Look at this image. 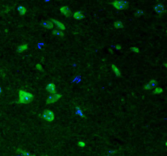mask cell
Returning <instances> with one entry per match:
<instances>
[{
	"mask_svg": "<svg viewBox=\"0 0 167 156\" xmlns=\"http://www.w3.org/2000/svg\"><path fill=\"white\" fill-rule=\"evenodd\" d=\"M19 99L17 103L20 104H27L32 102L34 99V95L32 93H29L27 91L20 90L19 91Z\"/></svg>",
	"mask_w": 167,
	"mask_h": 156,
	"instance_id": "1",
	"label": "cell"
},
{
	"mask_svg": "<svg viewBox=\"0 0 167 156\" xmlns=\"http://www.w3.org/2000/svg\"><path fill=\"white\" fill-rule=\"evenodd\" d=\"M116 9L125 10L129 7V2L127 1H113L111 2Z\"/></svg>",
	"mask_w": 167,
	"mask_h": 156,
	"instance_id": "2",
	"label": "cell"
},
{
	"mask_svg": "<svg viewBox=\"0 0 167 156\" xmlns=\"http://www.w3.org/2000/svg\"><path fill=\"white\" fill-rule=\"evenodd\" d=\"M42 118L48 122L53 121L55 119V113L51 110H46L42 113Z\"/></svg>",
	"mask_w": 167,
	"mask_h": 156,
	"instance_id": "3",
	"label": "cell"
},
{
	"mask_svg": "<svg viewBox=\"0 0 167 156\" xmlns=\"http://www.w3.org/2000/svg\"><path fill=\"white\" fill-rule=\"evenodd\" d=\"M62 97V94L61 93H54V94H51L46 99V103L47 104H51V103H54L57 102L58 100H60Z\"/></svg>",
	"mask_w": 167,
	"mask_h": 156,
	"instance_id": "4",
	"label": "cell"
},
{
	"mask_svg": "<svg viewBox=\"0 0 167 156\" xmlns=\"http://www.w3.org/2000/svg\"><path fill=\"white\" fill-rule=\"evenodd\" d=\"M156 86H157V82H156L155 80H151L149 83H147L144 86V90H150V89H153Z\"/></svg>",
	"mask_w": 167,
	"mask_h": 156,
	"instance_id": "5",
	"label": "cell"
},
{
	"mask_svg": "<svg viewBox=\"0 0 167 156\" xmlns=\"http://www.w3.org/2000/svg\"><path fill=\"white\" fill-rule=\"evenodd\" d=\"M46 91L50 93L51 94H54V93H56V85L54 84V83H49L46 87Z\"/></svg>",
	"mask_w": 167,
	"mask_h": 156,
	"instance_id": "6",
	"label": "cell"
},
{
	"mask_svg": "<svg viewBox=\"0 0 167 156\" xmlns=\"http://www.w3.org/2000/svg\"><path fill=\"white\" fill-rule=\"evenodd\" d=\"M51 22L53 23V25H55L57 26L59 29H61V31L65 30V29L66 28H65V25H64L63 23H61V21H57V20H56V19H52V20H51Z\"/></svg>",
	"mask_w": 167,
	"mask_h": 156,
	"instance_id": "7",
	"label": "cell"
},
{
	"mask_svg": "<svg viewBox=\"0 0 167 156\" xmlns=\"http://www.w3.org/2000/svg\"><path fill=\"white\" fill-rule=\"evenodd\" d=\"M60 11H61V12L63 15H65V17H70V15H71V10H70L67 6H63V7H61Z\"/></svg>",
	"mask_w": 167,
	"mask_h": 156,
	"instance_id": "8",
	"label": "cell"
},
{
	"mask_svg": "<svg viewBox=\"0 0 167 156\" xmlns=\"http://www.w3.org/2000/svg\"><path fill=\"white\" fill-rule=\"evenodd\" d=\"M154 10L156 11V12H157L158 14H162L163 12H165V7H164V5L157 4V6H155Z\"/></svg>",
	"mask_w": 167,
	"mask_h": 156,
	"instance_id": "9",
	"label": "cell"
},
{
	"mask_svg": "<svg viewBox=\"0 0 167 156\" xmlns=\"http://www.w3.org/2000/svg\"><path fill=\"white\" fill-rule=\"evenodd\" d=\"M42 25L46 29H52L54 27L53 23L51 21H43L42 23Z\"/></svg>",
	"mask_w": 167,
	"mask_h": 156,
	"instance_id": "10",
	"label": "cell"
},
{
	"mask_svg": "<svg viewBox=\"0 0 167 156\" xmlns=\"http://www.w3.org/2000/svg\"><path fill=\"white\" fill-rule=\"evenodd\" d=\"M16 152L20 153L22 156H35V154H30V153H29V152L26 151V150H23L21 149H17L16 150Z\"/></svg>",
	"mask_w": 167,
	"mask_h": 156,
	"instance_id": "11",
	"label": "cell"
},
{
	"mask_svg": "<svg viewBox=\"0 0 167 156\" xmlns=\"http://www.w3.org/2000/svg\"><path fill=\"white\" fill-rule=\"evenodd\" d=\"M112 69H113V72H114V74L116 75L117 77H120V76H121V72H120L119 68H117L116 65L112 64Z\"/></svg>",
	"mask_w": 167,
	"mask_h": 156,
	"instance_id": "12",
	"label": "cell"
},
{
	"mask_svg": "<svg viewBox=\"0 0 167 156\" xmlns=\"http://www.w3.org/2000/svg\"><path fill=\"white\" fill-rule=\"evenodd\" d=\"M73 16H74V18L76 19V20H81V19H82L84 17L82 12H79V11L78 12H75Z\"/></svg>",
	"mask_w": 167,
	"mask_h": 156,
	"instance_id": "13",
	"label": "cell"
},
{
	"mask_svg": "<svg viewBox=\"0 0 167 156\" xmlns=\"http://www.w3.org/2000/svg\"><path fill=\"white\" fill-rule=\"evenodd\" d=\"M28 44H22L21 45V46H19L18 48H17V51H18L19 52L26 51L28 50Z\"/></svg>",
	"mask_w": 167,
	"mask_h": 156,
	"instance_id": "14",
	"label": "cell"
},
{
	"mask_svg": "<svg viewBox=\"0 0 167 156\" xmlns=\"http://www.w3.org/2000/svg\"><path fill=\"white\" fill-rule=\"evenodd\" d=\"M17 11H18L20 15H21V16L26 15V12H27V10H26V7H23V6H19V7H17Z\"/></svg>",
	"mask_w": 167,
	"mask_h": 156,
	"instance_id": "15",
	"label": "cell"
},
{
	"mask_svg": "<svg viewBox=\"0 0 167 156\" xmlns=\"http://www.w3.org/2000/svg\"><path fill=\"white\" fill-rule=\"evenodd\" d=\"M113 25H114V28H116V29H122L123 27H124L123 23L120 21H116V22L113 24Z\"/></svg>",
	"mask_w": 167,
	"mask_h": 156,
	"instance_id": "16",
	"label": "cell"
},
{
	"mask_svg": "<svg viewBox=\"0 0 167 156\" xmlns=\"http://www.w3.org/2000/svg\"><path fill=\"white\" fill-rule=\"evenodd\" d=\"M163 92V89L161 88V87H157V88L154 89V90H153V93L154 94H160Z\"/></svg>",
	"mask_w": 167,
	"mask_h": 156,
	"instance_id": "17",
	"label": "cell"
},
{
	"mask_svg": "<svg viewBox=\"0 0 167 156\" xmlns=\"http://www.w3.org/2000/svg\"><path fill=\"white\" fill-rule=\"evenodd\" d=\"M52 34L59 36V37H63V36H64L63 31H61V30H54L53 32H52Z\"/></svg>",
	"mask_w": 167,
	"mask_h": 156,
	"instance_id": "18",
	"label": "cell"
},
{
	"mask_svg": "<svg viewBox=\"0 0 167 156\" xmlns=\"http://www.w3.org/2000/svg\"><path fill=\"white\" fill-rule=\"evenodd\" d=\"M130 51L132 52H135V53H139V49L137 47H130Z\"/></svg>",
	"mask_w": 167,
	"mask_h": 156,
	"instance_id": "19",
	"label": "cell"
},
{
	"mask_svg": "<svg viewBox=\"0 0 167 156\" xmlns=\"http://www.w3.org/2000/svg\"><path fill=\"white\" fill-rule=\"evenodd\" d=\"M76 110H77V112H76L77 114L80 115V116H81L82 117H84L83 113H82V110L80 109V108H79V107H76Z\"/></svg>",
	"mask_w": 167,
	"mask_h": 156,
	"instance_id": "20",
	"label": "cell"
},
{
	"mask_svg": "<svg viewBox=\"0 0 167 156\" xmlns=\"http://www.w3.org/2000/svg\"><path fill=\"white\" fill-rule=\"evenodd\" d=\"M141 15H143V11H142V10H138V11L136 12V13L135 14V16L138 17H140Z\"/></svg>",
	"mask_w": 167,
	"mask_h": 156,
	"instance_id": "21",
	"label": "cell"
},
{
	"mask_svg": "<svg viewBox=\"0 0 167 156\" xmlns=\"http://www.w3.org/2000/svg\"><path fill=\"white\" fill-rule=\"evenodd\" d=\"M78 146H80V147H85L86 146V142H78Z\"/></svg>",
	"mask_w": 167,
	"mask_h": 156,
	"instance_id": "22",
	"label": "cell"
},
{
	"mask_svg": "<svg viewBox=\"0 0 167 156\" xmlns=\"http://www.w3.org/2000/svg\"><path fill=\"white\" fill-rule=\"evenodd\" d=\"M36 69L38 70V71H42L43 68H42V66L41 65V64H37V65H36Z\"/></svg>",
	"mask_w": 167,
	"mask_h": 156,
	"instance_id": "23",
	"label": "cell"
},
{
	"mask_svg": "<svg viewBox=\"0 0 167 156\" xmlns=\"http://www.w3.org/2000/svg\"><path fill=\"white\" fill-rule=\"evenodd\" d=\"M116 49L118 50V51L121 50V46H120V45H117V46H116Z\"/></svg>",
	"mask_w": 167,
	"mask_h": 156,
	"instance_id": "24",
	"label": "cell"
},
{
	"mask_svg": "<svg viewBox=\"0 0 167 156\" xmlns=\"http://www.w3.org/2000/svg\"><path fill=\"white\" fill-rule=\"evenodd\" d=\"M0 93H1V89H0Z\"/></svg>",
	"mask_w": 167,
	"mask_h": 156,
	"instance_id": "25",
	"label": "cell"
}]
</instances>
